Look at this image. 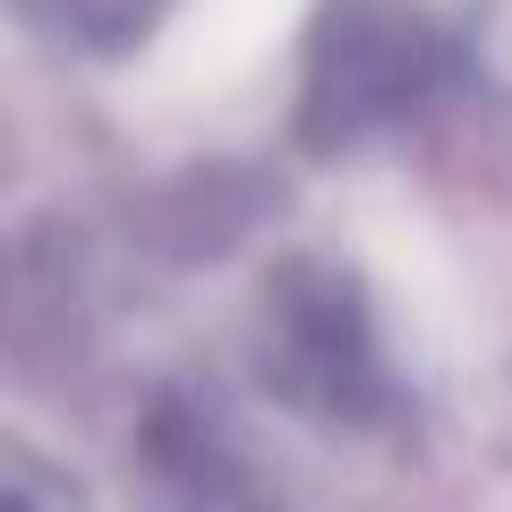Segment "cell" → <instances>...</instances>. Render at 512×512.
I'll return each instance as SVG.
<instances>
[{
    "instance_id": "obj_1",
    "label": "cell",
    "mask_w": 512,
    "mask_h": 512,
    "mask_svg": "<svg viewBox=\"0 0 512 512\" xmlns=\"http://www.w3.org/2000/svg\"><path fill=\"white\" fill-rule=\"evenodd\" d=\"M248 367L265 402L333 436H376L410 410V384L393 367L384 316L367 282L333 256H282L248 299Z\"/></svg>"
},
{
    "instance_id": "obj_4",
    "label": "cell",
    "mask_w": 512,
    "mask_h": 512,
    "mask_svg": "<svg viewBox=\"0 0 512 512\" xmlns=\"http://www.w3.org/2000/svg\"><path fill=\"white\" fill-rule=\"evenodd\" d=\"M18 9H26V26H35L43 43H60V52L120 60V52H137L180 0H18Z\"/></svg>"
},
{
    "instance_id": "obj_3",
    "label": "cell",
    "mask_w": 512,
    "mask_h": 512,
    "mask_svg": "<svg viewBox=\"0 0 512 512\" xmlns=\"http://www.w3.org/2000/svg\"><path fill=\"white\" fill-rule=\"evenodd\" d=\"M137 453H146V504L137 512H282L248 478V461L231 453L222 419L205 402H188V393H163L146 410Z\"/></svg>"
},
{
    "instance_id": "obj_5",
    "label": "cell",
    "mask_w": 512,
    "mask_h": 512,
    "mask_svg": "<svg viewBox=\"0 0 512 512\" xmlns=\"http://www.w3.org/2000/svg\"><path fill=\"white\" fill-rule=\"evenodd\" d=\"M453 35H461V77L512 111V0H461Z\"/></svg>"
},
{
    "instance_id": "obj_2",
    "label": "cell",
    "mask_w": 512,
    "mask_h": 512,
    "mask_svg": "<svg viewBox=\"0 0 512 512\" xmlns=\"http://www.w3.org/2000/svg\"><path fill=\"white\" fill-rule=\"evenodd\" d=\"M461 77V35L419 0H316L299 35L291 137L308 154H359L410 128Z\"/></svg>"
},
{
    "instance_id": "obj_6",
    "label": "cell",
    "mask_w": 512,
    "mask_h": 512,
    "mask_svg": "<svg viewBox=\"0 0 512 512\" xmlns=\"http://www.w3.org/2000/svg\"><path fill=\"white\" fill-rule=\"evenodd\" d=\"M9 487H0V512H86V495H77V478L60 470V461H43L35 444H9Z\"/></svg>"
}]
</instances>
